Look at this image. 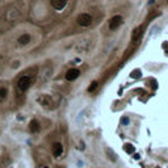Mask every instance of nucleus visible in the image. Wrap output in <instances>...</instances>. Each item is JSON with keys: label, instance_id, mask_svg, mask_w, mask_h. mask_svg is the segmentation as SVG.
I'll list each match as a JSON object with an SVG mask.
<instances>
[{"label": "nucleus", "instance_id": "f257e3e1", "mask_svg": "<svg viewBox=\"0 0 168 168\" xmlns=\"http://www.w3.org/2000/svg\"><path fill=\"white\" fill-rule=\"evenodd\" d=\"M30 85H32V78L24 75L17 80L16 87H17V89H19L20 92H26V89H29Z\"/></svg>", "mask_w": 168, "mask_h": 168}, {"label": "nucleus", "instance_id": "f03ea898", "mask_svg": "<svg viewBox=\"0 0 168 168\" xmlns=\"http://www.w3.org/2000/svg\"><path fill=\"white\" fill-rule=\"evenodd\" d=\"M76 21H78V24L80 26H83V28H87V26H91L92 25V16H91L89 13H80L78 16V19H76Z\"/></svg>", "mask_w": 168, "mask_h": 168}, {"label": "nucleus", "instance_id": "7ed1b4c3", "mask_svg": "<svg viewBox=\"0 0 168 168\" xmlns=\"http://www.w3.org/2000/svg\"><path fill=\"white\" fill-rule=\"evenodd\" d=\"M122 21H124V19H122L121 15H116V16H113L112 19L109 20V29H111V30L118 29L121 26Z\"/></svg>", "mask_w": 168, "mask_h": 168}, {"label": "nucleus", "instance_id": "20e7f679", "mask_svg": "<svg viewBox=\"0 0 168 168\" xmlns=\"http://www.w3.org/2000/svg\"><path fill=\"white\" fill-rule=\"evenodd\" d=\"M80 76V71H79L78 68H70L68 71L66 72V79L68 81H74L76 79Z\"/></svg>", "mask_w": 168, "mask_h": 168}, {"label": "nucleus", "instance_id": "39448f33", "mask_svg": "<svg viewBox=\"0 0 168 168\" xmlns=\"http://www.w3.org/2000/svg\"><path fill=\"white\" fill-rule=\"evenodd\" d=\"M67 1L68 0H50V4L55 11H62L67 5Z\"/></svg>", "mask_w": 168, "mask_h": 168}, {"label": "nucleus", "instance_id": "423d86ee", "mask_svg": "<svg viewBox=\"0 0 168 168\" xmlns=\"http://www.w3.org/2000/svg\"><path fill=\"white\" fill-rule=\"evenodd\" d=\"M51 152H53V155L55 158H59L60 155L63 154V146L60 145V143H58V142H55L53 145V147H51Z\"/></svg>", "mask_w": 168, "mask_h": 168}, {"label": "nucleus", "instance_id": "0eeeda50", "mask_svg": "<svg viewBox=\"0 0 168 168\" xmlns=\"http://www.w3.org/2000/svg\"><path fill=\"white\" fill-rule=\"evenodd\" d=\"M28 129L30 133H37V131H39V122L37 120H32L29 122V126H28Z\"/></svg>", "mask_w": 168, "mask_h": 168}, {"label": "nucleus", "instance_id": "6e6552de", "mask_svg": "<svg viewBox=\"0 0 168 168\" xmlns=\"http://www.w3.org/2000/svg\"><path fill=\"white\" fill-rule=\"evenodd\" d=\"M17 42L21 45V46H25V45H28L29 42H30V36L29 34H21L20 37H19V39H17Z\"/></svg>", "mask_w": 168, "mask_h": 168}, {"label": "nucleus", "instance_id": "1a4fd4ad", "mask_svg": "<svg viewBox=\"0 0 168 168\" xmlns=\"http://www.w3.org/2000/svg\"><path fill=\"white\" fill-rule=\"evenodd\" d=\"M142 26H139V28H137L133 32V36H131V38H133V41H138L139 37L142 36Z\"/></svg>", "mask_w": 168, "mask_h": 168}, {"label": "nucleus", "instance_id": "9d476101", "mask_svg": "<svg viewBox=\"0 0 168 168\" xmlns=\"http://www.w3.org/2000/svg\"><path fill=\"white\" fill-rule=\"evenodd\" d=\"M7 97V89L5 88H0V100H4Z\"/></svg>", "mask_w": 168, "mask_h": 168}, {"label": "nucleus", "instance_id": "9b49d317", "mask_svg": "<svg viewBox=\"0 0 168 168\" xmlns=\"http://www.w3.org/2000/svg\"><path fill=\"white\" fill-rule=\"evenodd\" d=\"M97 85H99V83H97V81H92V84H91V87L88 88V92H93V91L97 88Z\"/></svg>", "mask_w": 168, "mask_h": 168}, {"label": "nucleus", "instance_id": "f8f14e48", "mask_svg": "<svg viewBox=\"0 0 168 168\" xmlns=\"http://www.w3.org/2000/svg\"><path fill=\"white\" fill-rule=\"evenodd\" d=\"M121 122H122V124H127V122H129V120H127V118H124V120H122Z\"/></svg>", "mask_w": 168, "mask_h": 168}, {"label": "nucleus", "instance_id": "ddd939ff", "mask_svg": "<svg viewBox=\"0 0 168 168\" xmlns=\"http://www.w3.org/2000/svg\"><path fill=\"white\" fill-rule=\"evenodd\" d=\"M42 168H49V167H42Z\"/></svg>", "mask_w": 168, "mask_h": 168}]
</instances>
